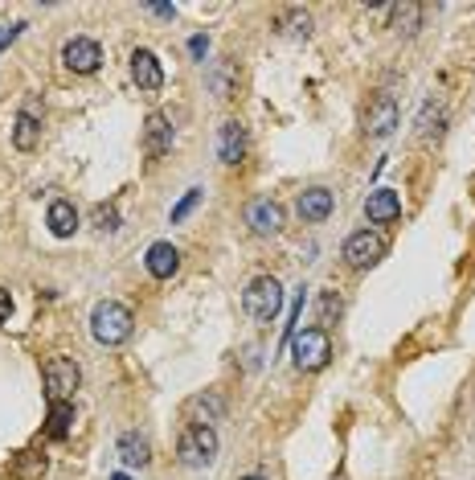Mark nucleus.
<instances>
[{
	"mask_svg": "<svg viewBox=\"0 0 475 480\" xmlns=\"http://www.w3.org/2000/svg\"><path fill=\"white\" fill-rule=\"evenodd\" d=\"M119 460L128 464V468H144L148 460H152V447H148V439L140 436V431H128V436H119Z\"/></svg>",
	"mask_w": 475,
	"mask_h": 480,
	"instance_id": "obj_19",
	"label": "nucleus"
},
{
	"mask_svg": "<svg viewBox=\"0 0 475 480\" xmlns=\"http://www.w3.org/2000/svg\"><path fill=\"white\" fill-rule=\"evenodd\" d=\"M393 128H398V103H393V94H377L365 112V132L373 140H385Z\"/></svg>",
	"mask_w": 475,
	"mask_h": 480,
	"instance_id": "obj_9",
	"label": "nucleus"
},
{
	"mask_svg": "<svg viewBox=\"0 0 475 480\" xmlns=\"http://www.w3.org/2000/svg\"><path fill=\"white\" fill-rule=\"evenodd\" d=\"M242 480H263V476H242Z\"/></svg>",
	"mask_w": 475,
	"mask_h": 480,
	"instance_id": "obj_30",
	"label": "nucleus"
},
{
	"mask_svg": "<svg viewBox=\"0 0 475 480\" xmlns=\"http://www.w3.org/2000/svg\"><path fill=\"white\" fill-rule=\"evenodd\" d=\"M70 423H74V403H50V427H45V436H50V439H66L70 436Z\"/></svg>",
	"mask_w": 475,
	"mask_h": 480,
	"instance_id": "obj_21",
	"label": "nucleus"
},
{
	"mask_svg": "<svg viewBox=\"0 0 475 480\" xmlns=\"http://www.w3.org/2000/svg\"><path fill=\"white\" fill-rule=\"evenodd\" d=\"M148 13H156V17H177V9H172V5H152Z\"/></svg>",
	"mask_w": 475,
	"mask_h": 480,
	"instance_id": "obj_28",
	"label": "nucleus"
},
{
	"mask_svg": "<svg viewBox=\"0 0 475 480\" xmlns=\"http://www.w3.org/2000/svg\"><path fill=\"white\" fill-rule=\"evenodd\" d=\"M62 62H66L74 74H94L102 62V45L91 42V37H70V42L62 45Z\"/></svg>",
	"mask_w": 475,
	"mask_h": 480,
	"instance_id": "obj_7",
	"label": "nucleus"
},
{
	"mask_svg": "<svg viewBox=\"0 0 475 480\" xmlns=\"http://www.w3.org/2000/svg\"><path fill=\"white\" fill-rule=\"evenodd\" d=\"M283 206L279 201H271V198H258V201H250V210H247V226L258 234V239H275V234L283 230Z\"/></svg>",
	"mask_w": 475,
	"mask_h": 480,
	"instance_id": "obj_8",
	"label": "nucleus"
},
{
	"mask_svg": "<svg viewBox=\"0 0 475 480\" xmlns=\"http://www.w3.org/2000/svg\"><path fill=\"white\" fill-rule=\"evenodd\" d=\"M169 152H172V123L164 120L160 112H152L144 123V156L160 161V156H169Z\"/></svg>",
	"mask_w": 475,
	"mask_h": 480,
	"instance_id": "obj_12",
	"label": "nucleus"
},
{
	"mask_svg": "<svg viewBox=\"0 0 475 480\" xmlns=\"http://www.w3.org/2000/svg\"><path fill=\"white\" fill-rule=\"evenodd\" d=\"M242 309H247V317L258 320V325H275V317L283 312V283L275 279V275L250 279L247 292H242Z\"/></svg>",
	"mask_w": 475,
	"mask_h": 480,
	"instance_id": "obj_2",
	"label": "nucleus"
},
{
	"mask_svg": "<svg viewBox=\"0 0 475 480\" xmlns=\"http://www.w3.org/2000/svg\"><path fill=\"white\" fill-rule=\"evenodd\" d=\"M111 480H131V476H123V472H115V476H111Z\"/></svg>",
	"mask_w": 475,
	"mask_h": 480,
	"instance_id": "obj_29",
	"label": "nucleus"
},
{
	"mask_svg": "<svg viewBox=\"0 0 475 480\" xmlns=\"http://www.w3.org/2000/svg\"><path fill=\"white\" fill-rule=\"evenodd\" d=\"M291 358H296V369L315 374V369H324L332 358V337L324 333V328H304V333L291 337Z\"/></svg>",
	"mask_w": 475,
	"mask_h": 480,
	"instance_id": "obj_3",
	"label": "nucleus"
},
{
	"mask_svg": "<svg viewBox=\"0 0 475 480\" xmlns=\"http://www.w3.org/2000/svg\"><path fill=\"white\" fill-rule=\"evenodd\" d=\"M365 214H369V222H393L402 214V198L393 189H377V193H369Z\"/></svg>",
	"mask_w": 475,
	"mask_h": 480,
	"instance_id": "obj_17",
	"label": "nucleus"
},
{
	"mask_svg": "<svg viewBox=\"0 0 475 480\" xmlns=\"http://www.w3.org/2000/svg\"><path fill=\"white\" fill-rule=\"evenodd\" d=\"M94 226H99V230H119V210L115 206H94Z\"/></svg>",
	"mask_w": 475,
	"mask_h": 480,
	"instance_id": "obj_25",
	"label": "nucleus"
},
{
	"mask_svg": "<svg viewBox=\"0 0 475 480\" xmlns=\"http://www.w3.org/2000/svg\"><path fill=\"white\" fill-rule=\"evenodd\" d=\"M442 123H447V115H442V107L434 103V99H426L422 112H418V136L422 140H434L442 136Z\"/></svg>",
	"mask_w": 475,
	"mask_h": 480,
	"instance_id": "obj_20",
	"label": "nucleus"
},
{
	"mask_svg": "<svg viewBox=\"0 0 475 480\" xmlns=\"http://www.w3.org/2000/svg\"><path fill=\"white\" fill-rule=\"evenodd\" d=\"M131 78H136V86L140 91H148V94H156L164 86V70H160V62H156L152 50L131 54Z\"/></svg>",
	"mask_w": 475,
	"mask_h": 480,
	"instance_id": "obj_13",
	"label": "nucleus"
},
{
	"mask_svg": "<svg viewBox=\"0 0 475 480\" xmlns=\"http://www.w3.org/2000/svg\"><path fill=\"white\" fill-rule=\"evenodd\" d=\"M422 25V5H393V29L398 34H418Z\"/></svg>",
	"mask_w": 475,
	"mask_h": 480,
	"instance_id": "obj_22",
	"label": "nucleus"
},
{
	"mask_svg": "<svg viewBox=\"0 0 475 480\" xmlns=\"http://www.w3.org/2000/svg\"><path fill=\"white\" fill-rule=\"evenodd\" d=\"M131 328H136V317H131V309H123L119 300L94 304V312H91V333H94V341H99V345L115 349V345H123L131 337Z\"/></svg>",
	"mask_w": 475,
	"mask_h": 480,
	"instance_id": "obj_1",
	"label": "nucleus"
},
{
	"mask_svg": "<svg viewBox=\"0 0 475 480\" xmlns=\"http://www.w3.org/2000/svg\"><path fill=\"white\" fill-rule=\"evenodd\" d=\"M201 198H205L201 189H189L185 198H180L177 206H172V222H185V218H189V214H193V210H197V201H201Z\"/></svg>",
	"mask_w": 475,
	"mask_h": 480,
	"instance_id": "obj_24",
	"label": "nucleus"
},
{
	"mask_svg": "<svg viewBox=\"0 0 475 480\" xmlns=\"http://www.w3.org/2000/svg\"><path fill=\"white\" fill-rule=\"evenodd\" d=\"M144 267H148V275H152V279H172V275H177V267H180V250L172 247V242H152V247H148V255H144Z\"/></svg>",
	"mask_w": 475,
	"mask_h": 480,
	"instance_id": "obj_14",
	"label": "nucleus"
},
{
	"mask_svg": "<svg viewBox=\"0 0 475 480\" xmlns=\"http://www.w3.org/2000/svg\"><path fill=\"white\" fill-rule=\"evenodd\" d=\"M385 259V239L377 230H356L348 234L344 242V263L356 267V271H365V267H377Z\"/></svg>",
	"mask_w": 475,
	"mask_h": 480,
	"instance_id": "obj_6",
	"label": "nucleus"
},
{
	"mask_svg": "<svg viewBox=\"0 0 475 480\" xmlns=\"http://www.w3.org/2000/svg\"><path fill=\"white\" fill-rule=\"evenodd\" d=\"M9 312H13V296L5 292V288H0V325L9 320Z\"/></svg>",
	"mask_w": 475,
	"mask_h": 480,
	"instance_id": "obj_26",
	"label": "nucleus"
},
{
	"mask_svg": "<svg viewBox=\"0 0 475 480\" xmlns=\"http://www.w3.org/2000/svg\"><path fill=\"white\" fill-rule=\"evenodd\" d=\"M45 226H50L53 239H70L78 230V210L70 201H50V214H45Z\"/></svg>",
	"mask_w": 475,
	"mask_h": 480,
	"instance_id": "obj_18",
	"label": "nucleus"
},
{
	"mask_svg": "<svg viewBox=\"0 0 475 480\" xmlns=\"http://www.w3.org/2000/svg\"><path fill=\"white\" fill-rule=\"evenodd\" d=\"M221 415H226V398H221L218 390L193 395V398L185 403V419L197 423V427H213V423H221Z\"/></svg>",
	"mask_w": 475,
	"mask_h": 480,
	"instance_id": "obj_10",
	"label": "nucleus"
},
{
	"mask_svg": "<svg viewBox=\"0 0 475 480\" xmlns=\"http://www.w3.org/2000/svg\"><path fill=\"white\" fill-rule=\"evenodd\" d=\"M177 456L185 468H205V464H213V456H218V436H213V427L185 423L180 439H177Z\"/></svg>",
	"mask_w": 475,
	"mask_h": 480,
	"instance_id": "obj_4",
	"label": "nucleus"
},
{
	"mask_svg": "<svg viewBox=\"0 0 475 480\" xmlns=\"http://www.w3.org/2000/svg\"><path fill=\"white\" fill-rule=\"evenodd\" d=\"M37 140H42V120H37L34 107H25V112L13 120V144H17L21 152H34Z\"/></svg>",
	"mask_w": 475,
	"mask_h": 480,
	"instance_id": "obj_16",
	"label": "nucleus"
},
{
	"mask_svg": "<svg viewBox=\"0 0 475 480\" xmlns=\"http://www.w3.org/2000/svg\"><path fill=\"white\" fill-rule=\"evenodd\" d=\"M247 156V128L238 120H226L218 128V161L221 164H242Z\"/></svg>",
	"mask_w": 475,
	"mask_h": 480,
	"instance_id": "obj_11",
	"label": "nucleus"
},
{
	"mask_svg": "<svg viewBox=\"0 0 475 480\" xmlns=\"http://www.w3.org/2000/svg\"><path fill=\"white\" fill-rule=\"evenodd\" d=\"M189 54H193V58H205V37H193V42H189Z\"/></svg>",
	"mask_w": 475,
	"mask_h": 480,
	"instance_id": "obj_27",
	"label": "nucleus"
},
{
	"mask_svg": "<svg viewBox=\"0 0 475 480\" xmlns=\"http://www.w3.org/2000/svg\"><path fill=\"white\" fill-rule=\"evenodd\" d=\"M332 189H324V185H312V189H304L299 193V201H296V210H299V218L304 222H324V218L332 214Z\"/></svg>",
	"mask_w": 475,
	"mask_h": 480,
	"instance_id": "obj_15",
	"label": "nucleus"
},
{
	"mask_svg": "<svg viewBox=\"0 0 475 480\" xmlns=\"http://www.w3.org/2000/svg\"><path fill=\"white\" fill-rule=\"evenodd\" d=\"M42 377H45V390H50V403H66L78 390V382H82V369H78L74 358H50Z\"/></svg>",
	"mask_w": 475,
	"mask_h": 480,
	"instance_id": "obj_5",
	"label": "nucleus"
},
{
	"mask_svg": "<svg viewBox=\"0 0 475 480\" xmlns=\"http://www.w3.org/2000/svg\"><path fill=\"white\" fill-rule=\"evenodd\" d=\"M283 34L307 37V34H312V17H307L304 9H287V13H283Z\"/></svg>",
	"mask_w": 475,
	"mask_h": 480,
	"instance_id": "obj_23",
	"label": "nucleus"
}]
</instances>
